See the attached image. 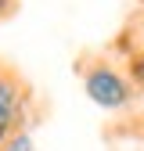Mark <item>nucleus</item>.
Wrapping results in <instances>:
<instances>
[{"label":"nucleus","instance_id":"7ed1b4c3","mask_svg":"<svg viewBox=\"0 0 144 151\" xmlns=\"http://www.w3.org/2000/svg\"><path fill=\"white\" fill-rule=\"evenodd\" d=\"M7 151H32L29 133H18V137H11V140H7Z\"/></svg>","mask_w":144,"mask_h":151},{"label":"nucleus","instance_id":"f03ea898","mask_svg":"<svg viewBox=\"0 0 144 151\" xmlns=\"http://www.w3.org/2000/svg\"><path fill=\"white\" fill-rule=\"evenodd\" d=\"M0 104H4V108H14V86L4 79V76H0Z\"/></svg>","mask_w":144,"mask_h":151},{"label":"nucleus","instance_id":"39448f33","mask_svg":"<svg viewBox=\"0 0 144 151\" xmlns=\"http://www.w3.org/2000/svg\"><path fill=\"white\" fill-rule=\"evenodd\" d=\"M130 68H133V83L144 90V54H137V58L130 61Z\"/></svg>","mask_w":144,"mask_h":151},{"label":"nucleus","instance_id":"423d86ee","mask_svg":"<svg viewBox=\"0 0 144 151\" xmlns=\"http://www.w3.org/2000/svg\"><path fill=\"white\" fill-rule=\"evenodd\" d=\"M7 4H11V0H0V11H4V7H7Z\"/></svg>","mask_w":144,"mask_h":151},{"label":"nucleus","instance_id":"20e7f679","mask_svg":"<svg viewBox=\"0 0 144 151\" xmlns=\"http://www.w3.org/2000/svg\"><path fill=\"white\" fill-rule=\"evenodd\" d=\"M11 122H14V108H4V104H0V140L7 137V129H11Z\"/></svg>","mask_w":144,"mask_h":151},{"label":"nucleus","instance_id":"f257e3e1","mask_svg":"<svg viewBox=\"0 0 144 151\" xmlns=\"http://www.w3.org/2000/svg\"><path fill=\"white\" fill-rule=\"evenodd\" d=\"M83 90H86V97L94 104H101L104 111H115V108H122L130 101V83H126L115 68H108V65H94L90 68L86 79H83Z\"/></svg>","mask_w":144,"mask_h":151}]
</instances>
